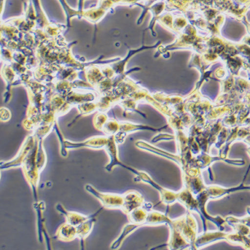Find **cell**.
<instances>
[{"instance_id": "3", "label": "cell", "mask_w": 250, "mask_h": 250, "mask_svg": "<svg viewBox=\"0 0 250 250\" xmlns=\"http://www.w3.org/2000/svg\"><path fill=\"white\" fill-rule=\"evenodd\" d=\"M109 137L97 136L89 138L86 141L74 143L70 141L65 140V147L67 149H78L81 147H87V148L100 149L105 147L108 142Z\"/></svg>"}, {"instance_id": "7", "label": "cell", "mask_w": 250, "mask_h": 250, "mask_svg": "<svg viewBox=\"0 0 250 250\" xmlns=\"http://www.w3.org/2000/svg\"><path fill=\"white\" fill-rule=\"evenodd\" d=\"M34 208L36 211V213H37L38 232L40 242H43V236H44L45 241H46L47 249L51 250L52 248H51L50 239L49 238L48 234H47L46 230L45 229L44 226H43L42 211L45 209L44 202H36L34 204Z\"/></svg>"}, {"instance_id": "6", "label": "cell", "mask_w": 250, "mask_h": 250, "mask_svg": "<svg viewBox=\"0 0 250 250\" xmlns=\"http://www.w3.org/2000/svg\"><path fill=\"white\" fill-rule=\"evenodd\" d=\"M124 203L122 210L128 215L131 211L144 205V198L136 191H127L123 195Z\"/></svg>"}, {"instance_id": "4", "label": "cell", "mask_w": 250, "mask_h": 250, "mask_svg": "<svg viewBox=\"0 0 250 250\" xmlns=\"http://www.w3.org/2000/svg\"><path fill=\"white\" fill-rule=\"evenodd\" d=\"M104 149L108 154L109 158V164L105 167V170L111 172L116 166H118L126 168L127 166L124 165L122 162H120L118 158V147H117V143L115 141L114 136L109 137L108 142Z\"/></svg>"}, {"instance_id": "15", "label": "cell", "mask_w": 250, "mask_h": 250, "mask_svg": "<svg viewBox=\"0 0 250 250\" xmlns=\"http://www.w3.org/2000/svg\"><path fill=\"white\" fill-rule=\"evenodd\" d=\"M247 151H248V154H250V147H249V148H248V149H247Z\"/></svg>"}, {"instance_id": "13", "label": "cell", "mask_w": 250, "mask_h": 250, "mask_svg": "<svg viewBox=\"0 0 250 250\" xmlns=\"http://www.w3.org/2000/svg\"><path fill=\"white\" fill-rule=\"evenodd\" d=\"M54 129L56 130V134H57L58 138L60 140V145H61V154L63 157L67 156V151L66 147H65V144L64 139H63V136H62V133L60 132L59 128H58L57 124H55Z\"/></svg>"}, {"instance_id": "2", "label": "cell", "mask_w": 250, "mask_h": 250, "mask_svg": "<svg viewBox=\"0 0 250 250\" xmlns=\"http://www.w3.org/2000/svg\"><path fill=\"white\" fill-rule=\"evenodd\" d=\"M36 142H37V140H36V138H34V136L27 137L15 158L13 159L10 162H1V167H0L1 170L22 166L25 158H26L29 152L34 148Z\"/></svg>"}, {"instance_id": "9", "label": "cell", "mask_w": 250, "mask_h": 250, "mask_svg": "<svg viewBox=\"0 0 250 250\" xmlns=\"http://www.w3.org/2000/svg\"><path fill=\"white\" fill-rule=\"evenodd\" d=\"M102 209L103 208H101L96 213H94L92 217L76 227L77 228V237L80 238V242H81L82 250L84 249L83 242H84L85 239L88 236L89 233L92 231L93 228H94L95 222H96L95 216H96L98 213L102 211Z\"/></svg>"}, {"instance_id": "8", "label": "cell", "mask_w": 250, "mask_h": 250, "mask_svg": "<svg viewBox=\"0 0 250 250\" xmlns=\"http://www.w3.org/2000/svg\"><path fill=\"white\" fill-rule=\"evenodd\" d=\"M56 209L59 212L61 213V214L63 215L66 219L67 223L71 224V225L77 227L80 226V224L83 223L85 221L90 218L92 216H85L84 215L80 214L79 213L74 212V211H68L65 209L61 205V204H58L56 205Z\"/></svg>"}, {"instance_id": "11", "label": "cell", "mask_w": 250, "mask_h": 250, "mask_svg": "<svg viewBox=\"0 0 250 250\" xmlns=\"http://www.w3.org/2000/svg\"><path fill=\"white\" fill-rule=\"evenodd\" d=\"M46 162L47 156L44 148H43L42 140H39L37 152H36V163L40 173H41L42 171L44 168L45 165H46Z\"/></svg>"}, {"instance_id": "14", "label": "cell", "mask_w": 250, "mask_h": 250, "mask_svg": "<svg viewBox=\"0 0 250 250\" xmlns=\"http://www.w3.org/2000/svg\"><path fill=\"white\" fill-rule=\"evenodd\" d=\"M83 0H79V2H78V11L80 12H82V7H83Z\"/></svg>"}, {"instance_id": "10", "label": "cell", "mask_w": 250, "mask_h": 250, "mask_svg": "<svg viewBox=\"0 0 250 250\" xmlns=\"http://www.w3.org/2000/svg\"><path fill=\"white\" fill-rule=\"evenodd\" d=\"M77 237V228L68 223L63 224L58 229L56 238L61 241H72Z\"/></svg>"}, {"instance_id": "12", "label": "cell", "mask_w": 250, "mask_h": 250, "mask_svg": "<svg viewBox=\"0 0 250 250\" xmlns=\"http://www.w3.org/2000/svg\"><path fill=\"white\" fill-rule=\"evenodd\" d=\"M60 3H61L62 7L64 9L65 15H66L67 17V27H69V24H70V19L72 16H78V14H80L79 11L78 12H76V11L72 10V9L69 8L68 5H67L66 2H65V0H59Z\"/></svg>"}, {"instance_id": "1", "label": "cell", "mask_w": 250, "mask_h": 250, "mask_svg": "<svg viewBox=\"0 0 250 250\" xmlns=\"http://www.w3.org/2000/svg\"><path fill=\"white\" fill-rule=\"evenodd\" d=\"M85 188L89 193L101 202L104 208L107 209H121L123 206V195L104 193L97 190L90 184H87Z\"/></svg>"}, {"instance_id": "5", "label": "cell", "mask_w": 250, "mask_h": 250, "mask_svg": "<svg viewBox=\"0 0 250 250\" xmlns=\"http://www.w3.org/2000/svg\"><path fill=\"white\" fill-rule=\"evenodd\" d=\"M248 173L246 172L245 176H244V180L242 184L240 186H236V187L231 188H224L222 186H208L206 190L207 193H209V197L212 199L220 198L221 197L226 196V195L229 194V193L236 192V191L241 190H250V186H244V182L247 177Z\"/></svg>"}]
</instances>
